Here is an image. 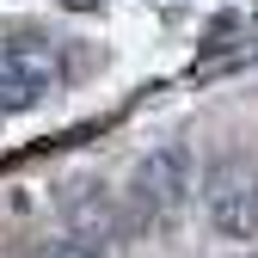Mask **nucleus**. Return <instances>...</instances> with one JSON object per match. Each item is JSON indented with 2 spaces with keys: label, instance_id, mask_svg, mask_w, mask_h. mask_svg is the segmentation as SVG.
Here are the masks:
<instances>
[{
  "label": "nucleus",
  "instance_id": "1",
  "mask_svg": "<svg viewBox=\"0 0 258 258\" xmlns=\"http://www.w3.org/2000/svg\"><path fill=\"white\" fill-rule=\"evenodd\" d=\"M43 258H105V246L99 240H49Z\"/></svg>",
  "mask_w": 258,
  "mask_h": 258
}]
</instances>
